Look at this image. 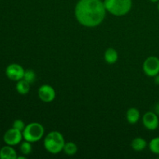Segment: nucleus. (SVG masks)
Segmentation results:
<instances>
[{
	"label": "nucleus",
	"mask_w": 159,
	"mask_h": 159,
	"mask_svg": "<svg viewBox=\"0 0 159 159\" xmlns=\"http://www.w3.org/2000/svg\"><path fill=\"white\" fill-rule=\"evenodd\" d=\"M107 9L102 0H79L75 8L76 20L86 27H96L102 23Z\"/></svg>",
	"instance_id": "obj_1"
},
{
	"label": "nucleus",
	"mask_w": 159,
	"mask_h": 159,
	"mask_svg": "<svg viewBox=\"0 0 159 159\" xmlns=\"http://www.w3.org/2000/svg\"><path fill=\"white\" fill-rule=\"evenodd\" d=\"M65 144V141L63 135L61 134V133L56 130L50 132L43 139L44 148L49 153L53 155H57L63 151Z\"/></svg>",
	"instance_id": "obj_2"
},
{
	"label": "nucleus",
	"mask_w": 159,
	"mask_h": 159,
	"mask_svg": "<svg viewBox=\"0 0 159 159\" xmlns=\"http://www.w3.org/2000/svg\"><path fill=\"white\" fill-rule=\"evenodd\" d=\"M107 12L116 16H122L130 11L132 8V0H104Z\"/></svg>",
	"instance_id": "obj_3"
},
{
	"label": "nucleus",
	"mask_w": 159,
	"mask_h": 159,
	"mask_svg": "<svg viewBox=\"0 0 159 159\" xmlns=\"http://www.w3.org/2000/svg\"><path fill=\"white\" fill-rule=\"evenodd\" d=\"M44 134V127L41 124L33 122L27 124L23 130V139L29 142L34 143L41 140Z\"/></svg>",
	"instance_id": "obj_4"
},
{
	"label": "nucleus",
	"mask_w": 159,
	"mask_h": 159,
	"mask_svg": "<svg viewBox=\"0 0 159 159\" xmlns=\"http://www.w3.org/2000/svg\"><path fill=\"white\" fill-rule=\"evenodd\" d=\"M143 70L146 75L155 77L159 74V58L155 56H150L145 59L143 64Z\"/></svg>",
	"instance_id": "obj_5"
},
{
	"label": "nucleus",
	"mask_w": 159,
	"mask_h": 159,
	"mask_svg": "<svg viewBox=\"0 0 159 159\" xmlns=\"http://www.w3.org/2000/svg\"><path fill=\"white\" fill-rule=\"evenodd\" d=\"M23 132L16 129L12 128L9 129L3 135V141L8 145L15 146L20 144L23 140Z\"/></svg>",
	"instance_id": "obj_6"
},
{
	"label": "nucleus",
	"mask_w": 159,
	"mask_h": 159,
	"mask_svg": "<svg viewBox=\"0 0 159 159\" xmlns=\"http://www.w3.org/2000/svg\"><path fill=\"white\" fill-rule=\"evenodd\" d=\"M24 68L19 64H10L6 68V76H7L8 79L12 81L17 82V81L23 79V76H24Z\"/></svg>",
	"instance_id": "obj_7"
},
{
	"label": "nucleus",
	"mask_w": 159,
	"mask_h": 159,
	"mask_svg": "<svg viewBox=\"0 0 159 159\" xmlns=\"http://www.w3.org/2000/svg\"><path fill=\"white\" fill-rule=\"evenodd\" d=\"M38 96L43 102H51L55 99L56 92L51 85L44 84L39 88Z\"/></svg>",
	"instance_id": "obj_8"
},
{
	"label": "nucleus",
	"mask_w": 159,
	"mask_h": 159,
	"mask_svg": "<svg viewBox=\"0 0 159 159\" xmlns=\"http://www.w3.org/2000/svg\"><path fill=\"white\" fill-rule=\"evenodd\" d=\"M142 122L144 127L149 130H155L158 127V116L155 112H147L144 114Z\"/></svg>",
	"instance_id": "obj_9"
},
{
	"label": "nucleus",
	"mask_w": 159,
	"mask_h": 159,
	"mask_svg": "<svg viewBox=\"0 0 159 159\" xmlns=\"http://www.w3.org/2000/svg\"><path fill=\"white\" fill-rule=\"evenodd\" d=\"M17 153L12 146H3L0 149V159H16Z\"/></svg>",
	"instance_id": "obj_10"
},
{
	"label": "nucleus",
	"mask_w": 159,
	"mask_h": 159,
	"mask_svg": "<svg viewBox=\"0 0 159 159\" xmlns=\"http://www.w3.org/2000/svg\"><path fill=\"white\" fill-rule=\"evenodd\" d=\"M127 120L129 124H135L138 122L140 119V112L137 108L132 107V108L128 109L126 114Z\"/></svg>",
	"instance_id": "obj_11"
},
{
	"label": "nucleus",
	"mask_w": 159,
	"mask_h": 159,
	"mask_svg": "<svg viewBox=\"0 0 159 159\" xmlns=\"http://www.w3.org/2000/svg\"><path fill=\"white\" fill-rule=\"evenodd\" d=\"M104 59L108 64L113 65L118 60V53L114 48H110L104 53Z\"/></svg>",
	"instance_id": "obj_12"
},
{
	"label": "nucleus",
	"mask_w": 159,
	"mask_h": 159,
	"mask_svg": "<svg viewBox=\"0 0 159 159\" xmlns=\"http://www.w3.org/2000/svg\"><path fill=\"white\" fill-rule=\"evenodd\" d=\"M16 89L17 93H20V95L27 94L30 89V83L26 82L23 79L17 81V83L16 85Z\"/></svg>",
	"instance_id": "obj_13"
},
{
	"label": "nucleus",
	"mask_w": 159,
	"mask_h": 159,
	"mask_svg": "<svg viewBox=\"0 0 159 159\" xmlns=\"http://www.w3.org/2000/svg\"><path fill=\"white\" fill-rule=\"evenodd\" d=\"M148 145V143L144 138H136L132 141L131 147L136 152H141L144 150Z\"/></svg>",
	"instance_id": "obj_14"
},
{
	"label": "nucleus",
	"mask_w": 159,
	"mask_h": 159,
	"mask_svg": "<svg viewBox=\"0 0 159 159\" xmlns=\"http://www.w3.org/2000/svg\"><path fill=\"white\" fill-rule=\"evenodd\" d=\"M63 152L66 155L71 156V155H74L77 153L78 147L74 142L69 141V142H67L65 144V146L63 148Z\"/></svg>",
	"instance_id": "obj_15"
},
{
	"label": "nucleus",
	"mask_w": 159,
	"mask_h": 159,
	"mask_svg": "<svg viewBox=\"0 0 159 159\" xmlns=\"http://www.w3.org/2000/svg\"><path fill=\"white\" fill-rule=\"evenodd\" d=\"M20 152H21V153L23 155H25V156L29 155L32 152V144H31V142H29L27 141H23L20 144Z\"/></svg>",
	"instance_id": "obj_16"
},
{
	"label": "nucleus",
	"mask_w": 159,
	"mask_h": 159,
	"mask_svg": "<svg viewBox=\"0 0 159 159\" xmlns=\"http://www.w3.org/2000/svg\"><path fill=\"white\" fill-rule=\"evenodd\" d=\"M148 147L152 153L159 155V137H156L151 140Z\"/></svg>",
	"instance_id": "obj_17"
},
{
	"label": "nucleus",
	"mask_w": 159,
	"mask_h": 159,
	"mask_svg": "<svg viewBox=\"0 0 159 159\" xmlns=\"http://www.w3.org/2000/svg\"><path fill=\"white\" fill-rule=\"evenodd\" d=\"M23 79L28 82L29 83L32 84L35 82L36 80V73L34 70L28 69L25 71L24 76H23Z\"/></svg>",
	"instance_id": "obj_18"
},
{
	"label": "nucleus",
	"mask_w": 159,
	"mask_h": 159,
	"mask_svg": "<svg viewBox=\"0 0 159 159\" xmlns=\"http://www.w3.org/2000/svg\"><path fill=\"white\" fill-rule=\"evenodd\" d=\"M25 127H26V125H25L24 122H23L22 120H20V119L14 120L13 124H12V127H13V128L20 130V131L22 132H23V130H24Z\"/></svg>",
	"instance_id": "obj_19"
},
{
	"label": "nucleus",
	"mask_w": 159,
	"mask_h": 159,
	"mask_svg": "<svg viewBox=\"0 0 159 159\" xmlns=\"http://www.w3.org/2000/svg\"><path fill=\"white\" fill-rule=\"evenodd\" d=\"M155 113H156L157 115H159V102L155 105Z\"/></svg>",
	"instance_id": "obj_20"
},
{
	"label": "nucleus",
	"mask_w": 159,
	"mask_h": 159,
	"mask_svg": "<svg viewBox=\"0 0 159 159\" xmlns=\"http://www.w3.org/2000/svg\"><path fill=\"white\" fill-rule=\"evenodd\" d=\"M155 83L156 84V85H159V74L158 75H155Z\"/></svg>",
	"instance_id": "obj_21"
},
{
	"label": "nucleus",
	"mask_w": 159,
	"mask_h": 159,
	"mask_svg": "<svg viewBox=\"0 0 159 159\" xmlns=\"http://www.w3.org/2000/svg\"><path fill=\"white\" fill-rule=\"evenodd\" d=\"M17 159H26V156L23 155V156H17Z\"/></svg>",
	"instance_id": "obj_22"
},
{
	"label": "nucleus",
	"mask_w": 159,
	"mask_h": 159,
	"mask_svg": "<svg viewBox=\"0 0 159 159\" xmlns=\"http://www.w3.org/2000/svg\"><path fill=\"white\" fill-rule=\"evenodd\" d=\"M152 2H159V0H150Z\"/></svg>",
	"instance_id": "obj_23"
},
{
	"label": "nucleus",
	"mask_w": 159,
	"mask_h": 159,
	"mask_svg": "<svg viewBox=\"0 0 159 159\" xmlns=\"http://www.w3.org/2000/svg\"><path fill=\"white\" fill-rule=\"evenodd\" d=\"M158 11H159V2H158Z\"/></svg>",
	"instance_id": "obj_24"
},
{
	"label": "nucleus",
	"mask_w": 159,
	"mask_h": 159,
	"mask_svg": "<svg viewBox=\"0 0 159 159\" xmlns=\"http://www.w3.org/2000/svg\"><path fill=\"white\" fill-rule=\"evenodd\" d=\"M0 149H1V148H0Z\"/></svg>",
	"instance_id": "obj_25"
}]
</instances>
